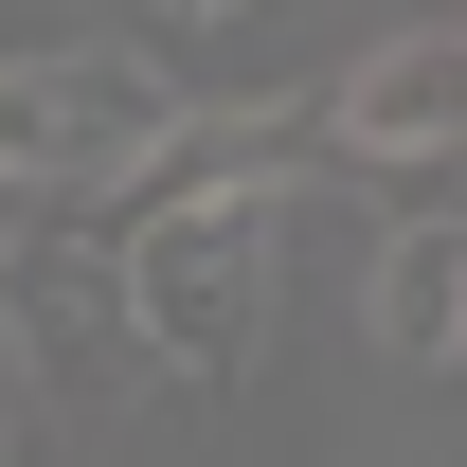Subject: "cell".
<instances>
[{"instance_id": "cell-1", "label": "cell", "mask_w": 467, "mask_h": 467, "mask_svg": "<svg viewBox=\"0 0 467 467\" xmlns=\"http://www.w3.org/2000/svg\"><path fill=\"white\" fill-rule=\"evenodd\" d=\"M180 126V72L144 36H72V55H0V198H36V216H109L126 180L162 162Z\"/></svg>"}, {"instance_id": "cell-2", "label": "cell", "mask_w": 467, "mask_h": 467, "mask_svg": "<svg viewBox=\"0 0 467 467\" xmlns=\"http://www.w3.org/2000/svg\"><path fill=\"white\" fill-rule=\"evenodd\" d=\"M270 234L288 198H180V216H126L109 234V288H126V359H180V378H234L252 324H270Z\"/></svg>"}, {"instance_id": "cell-3", "label": "cell", "mask_w": 467, "mask_h": 467, "mask_svg": "<svg viewBox=\"0 0 467 467\" xmlns=\"http://www.w3.org/2000/svg\"><path fill=\"white\" fill-rule=\"evenodd\" d=\"M0 359H18L36 396H109L126 378V288H109V252L72 216L18 234V270H0Z\"/></svg>"}, {"instance_id": "cell-4", "label": "cell", "mask_w": 467, "mask_h": 467, "mask_svg": "<svg viewBox=\"0 0 467 467\" xmlns=\"http://www.w3.org/2000/svg\"><path fill=\"white\" fill-rule=\"evenodd\" d=\"M324 144H342V162H378V180L467 162V36H378V55L324 90Z\"/></svg>"}, {"instance_id": "cell-5", "label": "cell", "mask_w": 467, "mask_h": 467, "mask_svg": "<svg viewBox=\"0 0 467 467\" xmlns=\"http://www.w3.org/2000/svg\"><path fill=\"white\" fill-rule=\"evenodd\" d=\"M359 324H378L396 359H467V216H396V234H378Z\"/></svg>"}]
</instances>
